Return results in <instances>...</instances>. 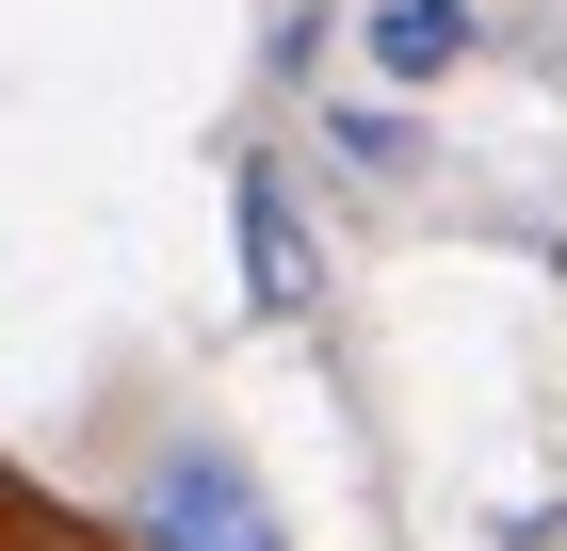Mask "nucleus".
I'll use <instances>...</instances> for the list:
<instances>
[{
    "label": "nucleus",
    "mask_w": 567,
    "mask_h": 551,
    "mask_svg": "<svg viewBox=\"0 0 567 551\" xmlns=\"http://www.w3.org/2000/svg\"><path fill=\"white\" fill-rule=\"evenodd\" d=\"M131 535H146V551H292V519L260 503V470L227 455V438H163V455H146Z\"/></svg>",
    "instance_id": "nucleus-1"
},
{
    "label": "nucleus",
    "mask_w": 567,
    "mask_h": 551,
    "mask_svg": "<svg viewBox=\"0 0 567 551\" xmlns=\"http://www.w3.org/2000/svg\"><path fill=\"white\" fill-rule=\"evenodd\" d=\"M227 212H244V308H260V325H308L324 259H308V227H292V178L244 163V178H227Z\"/></svg>",
    "instance_id": "nucleus-2"
},
{
    "label": "nucleus",
    "mask_w": 567,
    "mask_h": 551,
    "mask_svg": "<svg viewBox=\"0 0 567 551\" xmlns=\"http://www.w3.org/2000/svg\"><path fill=\"white\" fill-rule=\"evenodd\" d=\"M357 49H373V82H454L471 65V0H373Z\"/></svg>",
    "instance_id": "nucleus-3"
},
{
    "label": "nucleus",
    "mask_w": 567,
    "mask_h": 551,
    "mask_svg": "<svg viewBox=\"0 0 567 551\" xmlns=\"http://www.w3.org/2000/svg\"><path fill=\"white\" fill-rule=\"evenodd\" d=\"M324 146H341L357 178H405V114H373V98H357V114H324Z\"/></svg>",
    "instance_id": "nucleus-4"
}]
</instances>
